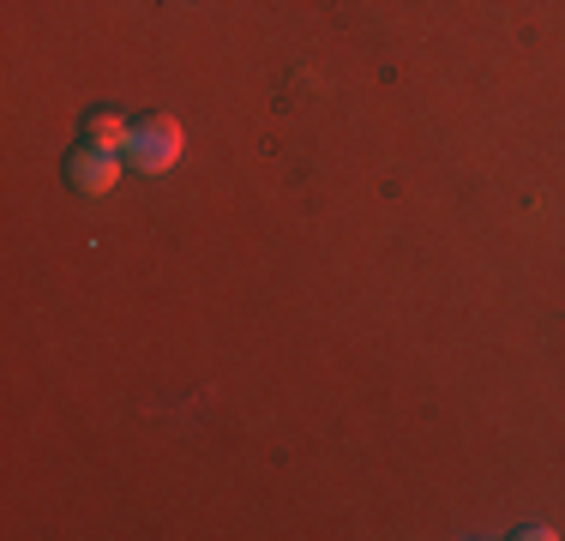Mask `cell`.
Here are the masks:
<instances>
[{"label": "cell", "mask_w": 565, "mask_h": 541, "mask_svg": "<svg viewBox=\"0 0 565 541\" xmlns=\"http://www.w3.org/2000/svg\"><path fill=\"white\" fill-rule=\"evenodd\" d=\"M181 151H186V132H181V120H174V115L132 120L127 157H132V169H139V174H169L174 162H181Z\"/></svg>", "instance_id": "1"}, {"label": "cell", "mask_w": 565, "mask_h": 541, "mask_svg": "<svg viewBox=\"0 0 565 541\" xmlns=\"http://www.w3.org/2000/svg\"><path fill=\"white\" fill-rule=\"evenodd\" d=\"M66 181H73V193H109V187L120 181V151L78 145V151L66 157Z\"/></svg>", "instance_id": "2"}, {"label": "cell", "mask_w": 565, "mask_h": 541, "mask_svg": "<svg viewBox=\"0 0 565 541\" xmlns=\"http://www.w3.org/2000/svg\"><path fill=\"white\" fill-rule=\"evenodd\" d=\"M132 127L120 115H109V108H90L85 115V145H97V151H127Z\"/></svg>", "instance_id": "3"}]
</instances>
